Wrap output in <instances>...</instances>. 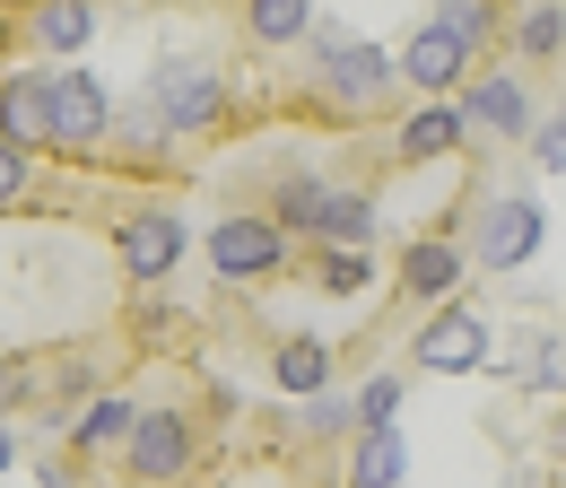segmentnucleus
<instances>
[{"instance_id":"f257e3e1","label":"nucleus","mask_w":566,"mask_h":488,"mask_svg":"<svg viewBox=\"0 0 566 488\" xmlns=\"http://www.w3.org/2000/svg\"><path fill=\"white\" fill-rule=\"evenodd\" d=\"M541 245H549V209L532 201V193H505V201H489V209H480V227H471V253H480L489 271H523Z\"/></svg>"},{"instance_id":"f03ea898","label":"nucleus","mask_w":566,"mask_h":488,"mask_svg":"<svg viewBox=\"0 0 566 488\" xmlns=\"http://www.w3.org/2000/svg\"><path fill=\"white\" fill-rule=\"evenodd\" d=\"M148 105H157V123H166V132H201V123H218L227 87H218V70H210V62H184V53H166V62L148 70Z\"/></svg>"},{"instance_id":"7ed1b4c3","label":"nucleus","mask_w":566,"mask_h":488,"mask_svg":"<svg viewBox=\"0 0 566 488\" xmlns=\"http://www.w3.org/2000/svg\"><path fill=\"white\" fill-rule=\"evenodd\" d=\"M44 105H53V148H96L114 132V96L87 70H44Z\"/></svg>"},{"instance_id":"20e7f679","label":"nucleus","mask_w":566,"mask_h":488,"mask_svg":"<svg viewBox=\"0 0 566 488\" xmlns=\"http://www.w3.org/2000/svg\"><path fill=\"white\" fill-rule=\"evenodd\" d=\"M114 262H123V279H166L175 262H184V218L175 209H123V227H114Z\"/></svg>"},{"instance_id":"39448f33","label":"nucleus","mask_w":566,"mask_h":488,"mask_svg":"<svg viewBox=\"0 0 566 488\" xmlns=\"http://www.w3.org/2000/svg\"><path fill=\"white\" fill-rule=\"evenodd\" d=\"M280 253H287V236L271 227V218H218L210 227V262L227 279H271Z\"/></svg>"},{"instance_id":"423d86ee","label":"nucleus","mask_w":566,"mask_h":488,"mask_svg":"<svg viewBox=\"0 0 566 488\" xmlns=\"http://www.w3.org/2000/svg\"><path fill=\"white\" fill-rule=\"evenodd\" d=\"M419 366H436V375H471V366H489V323L471 314V305H444L436 323L419 332V349H410Z\"/></svg>"},{"instance_id":"0eeeda50","label":"nucleus","mask_w":566,"mask_h":488,"mask_svg":"<svg viewBox=\"0 0 566 488\" xmlns=\"http://www.w3.org/2000/svg\"><path fill=\"white\" fill-rule=\"evenodd\" d=\"M0 139L27 157V148H53V105H44V70H0Z\"/></svg>"},{"instance_id":"6e6552de","label":"nucleus","mask_w":566,"mask_h":488,"mask_svg":"<svg viewBox=\"0 0 566 488\" xmlns=\"http://www.w3.org/2000/svg\"><path fill=\"white\" fill-rule=\"evenodd\" d=\"M192 463V418L184 411H140V427H132V471L140 480H175Z\"/></svg>"},{"instance_id":"1a4fd4ad","label":"nucleus","mask_w":566,"mask_h":488,"mask_svg":"<svg viewBox=\"0 0 566 488\" xmlns=\"http://www.w3.org/2000/svg\"><path fill=\"white\" fill-rule=\"evenodd\" d=\"M392 70H401L410 87H427V96H444V87H453V79L471 70V53H462V44L444 35V27H419V35L401 44V62H392Z\"/></svg>"},{"instance_id":"9d476101","label":"nucleus","mask_w":566,"mask_h":488,"mask_svg":"<svg viewBox=\"0 0 566 488\" xmlns=\"http://www.w3.org/2000/svg\"><path fill=\"white\" fill-rule=\"evenodd\" d=\"M384 79H392V53H375V44H340V53L323 62V87H332L340 105H375Z\"/></svg>"},{"instance_id":"9b49d317","label":"nucleus","mask_w":566,"mask_h":488,"mask_svg":"<svg viewBox=\"0 0 566 488\" xmlns=\"http://www.w3.org/2000/svg\"><path fill=\"white\" fill-rule=\"evenodd\" d=\"M453 123H462V132H471V123H480V132H523V123H532L523 79H471V96H462Z\"/></svg>"},{"instance_id":"f8f14e48","label":"nucleus","mask_w":566,"mask_h":488,"mask_svg":"<svg viewBox=\"0 0 566 488\" xmlns=\"http://www.w3.org/2000/svg\"><path fill=\"white\" fill-rule=\"evenodd\" d=\"M349 480H357V488H401V480H410V436H401V427H375V436H357Z\"/></svg>"},{"instance_id":"ddd939ff","label":"nucleus","mask_w":566,"mask_h":488,"mask_svg":"<svg viewBox=\"0 0 566 488\" xmlns=\"http://www.w3.org/2000/svg\"><path fill=\"white\" fill-rule=\"evenodd\" d=\"M401 288H410V297H444V288H462V253H453L444 236L410 245V253H401Z\"/></svg>"},{"instance_id":"4468645a","label":"nucleus","mask_w":566,"mask_h":488,"mask_svg":"<svg viewBox=\"0 0 566 488\" xmlns=\"http://www.w3.org/2000/svg\"><path fill=\"white\" fill-rule=\"evenodd\" d=\"M314 236H323V245H340V253H357V245L375 236V201H366V193H323Z\"/></svg>"},{"instance_id":"2eb2a0df","label":"nucleus","mask_w":566,"mask_h":488,"mask_svg":"<svg viewBox=\"0 0 566 488\" xmlns=\"http://www.w3.org/2000/svg\"><path fill=\"white\" fill-rule=\"evenodd\" d=\"M132 427H140V411L123 402V393H105V402H87L71 427V445H87V454H105V445H132Z\"/></svg>"},{"instance_id":"dca6fc26","label":"nucleus","mask_w":566,"mask_h":488,"mask_svg":"<svg viewBox=\"0 0 566 488\" xmlns=\"http://www.w3.org/2000/svg\"><path fill=\"white\" fill-rule=\"evenodd\" d=\"M271 366H280L287 393H305V402H314V393H332V349H323V341H287Z\"/></svg>"},{"instance_id":"f3484780","label":"nucleus","mask_w":566,"mask_h":488,"mask_svg":"<svg viewBox=\"0 0 566 488\" xmlns=\"http://www.w3.org/2000/svg\"><path fill=\"white\" fill-rule=\"evenodd\" d=\"M453 139H462L453 105H427V114H410V123H401V157H410V166H427V157H444Z\"/></svg>"},{"instance_id":"a211bd4d","label":"nucleus","mask_w":566,"mask_h":488,"mask_svg":"<svg viewBox=\"0 0 566 488\" xmlns=\"http://www.w3.org/2000/svg\"><path fill=\"white\" fill-rule=\"evenodd\" d=\"M87 35H96V9H78V0L35 9V44H44V53H87Z\"/></svg>"},{"instance_id":"6ab92c4d","label":"nucleus","mask_w":566,"mask_h":488,"mask_svg":"<svg viewBox=\"0 0 566 488\" xmlns=\"http://www.w3.org/2000/svg\"><path fill=\"white\" fill-rule=\"evenodd\" d=\"M314 27V0H253V35L262 44H296Z\"/></svg>"},{"instance_id":"aec40b11","label":"nucleus","mask_w":566,"mask_h":488,"mask_svg":"<svg viewBox=\"0 0 566 488\" xmlns=\"http://www.w3.org/2000/svg\"><path fill=\"white\" fill-rule=\"evenodd\" d=\"M427 27H444V35L462 44V53H471V44H489V35H496V18L480 9V0H444V9L427 18Z\"/></svg>"},{"instance_id":"412c9836","label":"nucleus","mask_w":566,"mask_h":488,"mask_svg":"<svg viewBox=\"0 0 566 488\" xmlns=\"http://www.w3.org/2000/svg\"><path fill=\"white\" fill-rule=\"evenodd\" d=\"M114 132H123V148H132V157H157V148L175 139L166 123H157V105H148V96H140V105H123V114H114Z\"/></svg>"},{"instance_id":"4be33fe9","label":"nucleus","mask_w":566,"mask_h":488,"mask_svg":"<svg viewBox=\"0 0 566 488\" xmlns=\"http://www.w3.org/2000/svg\"><path fill=\"white\" fill-rule=\"evenodd\" d=\"M349 411H357V427H366V436H375V427H392V418H401V375H375Z\"/></svg>"},{"instance_id":"5701e85b","label":"nucleus","mask_w":566,"mask_h":488,"mask_svg":"<svg viewBox=\"0 0 566 488\" xmlns=\"http://www.w3.org/2000/svg\"><path fill=\"white\" fill-rule=\"evenodd\" d=\"M323 193H332V184H314V175L280 184V218H271V227H314V218H323Z\"/></svg>"},{"instance_id":"b1692460","label":"nucleus","mask_w":566,"mask_h":488,"mask_svg":"<svg viewBox=\"0 0 566 488\" xmlns=\"http://www.w3.org/2000/svg\"><path fill=\"white\" fill-rule=\"evenodd\" d=\"M523 384H532V393H566V349L558 341H532V349H523Z\"/></svg>"},{"instance_id":"393cba45","label":"nucleus","mask_w":566,"mask_h":488,"mask_svg":"<svg viewBox=\"0 0 566 488\" xmlns=\"http://www.w3.org/2000/svg\"><path fill=\"white\" fill-rule=\"evenodd\" d=\"M514 35H523V53H558L566 44V9H523Z\"/></svg>"},{"instance_id":"a878e982","label":"nucleus","mask_w":566,"mask_h":488,"mask_svg":"<svg viewBox=\"0 0 566 488\" xmlns=\"http://www.w3.org/2000/svg\"><path fill=\"white\" fill-rule=\"evenodd\" d=\"M305 427H314V436H340V427H357L349 393H314V411H305Z\"/></svg>"},{"instance_id":"bb28decb","label":"nucleus","mask_w":566,"mask_h":488,"mask_svg":"<svg viewBox=\"0 0 566 488\" xmlns=\"http://www.w3.org/2000/svg\"><path fill=\"white\" fill-rule=\"evenodd\" d=\"M18 201H27V157L0 139V209H18Z\"/></svg>"},{"instance_id":"cd10ccee","label":"nucleus","mask_w":566,"mask_h":488,"mask_svg":"<svg viewBox=\"0 0 566 488\" xmlns=\"http://www.w3.org/2000/svg\"><path fill=\"white\" fill-rule=\"evenodd\" d=\"M323 288H366V253H323Z\"/></svg>"},{"instance_id":"c85d7f7f","label":"nucleus","mask_w":566,"mask_h":488,"mask_svg":"<svg viewBox=\"0 0 566 488\" xmlns=\"http://www.w3.org/2000/svg\"><path fill=\"white\" fill-rule=\"evenodd\" d=\"M549 175H566V114H549V132H541V148H532Z\"/></svg>"},{"instance_id":"c756f323","label":"nucleus","mask_w":566,"mask_h":488,"mask_svg":"<svg viewBox=\"0 0 566 488\" xmlns=\"http://www.w3.org/2000/svg\"><path fill=\"white\" fill-rule=\"evenodd\" d=\"M18 402H27V366L0 349V411H18Z\"/></svg>"},{"instance_id":"7c9ffc66","label":"nucleus","mask_w":566,"mask_h":488,"mask_svg":"<svg viewBox=\"0 0 566 488\" xmlns=\"http://www.w3.org/2000/svg\"><path fill=\"white\" fill-rule=\"evenodd\" d=\"M505 488H549V471H532V463H514V471H505Z\"/></svg>"},{"instance_id":"2f4dec72","label":"nucleus","mask_w":566,"mask_h":488,"mask_svg":"<svg viewBox=\"0 0 566 488\" xmlns=\"http://www.w3.org/2000/svg\"><path fill=\"white\" fill-rule=\"evenodd\" d=\"M9 463H18V436H9V427H0V471H9Z\"/></svg>"}]
</instances>
